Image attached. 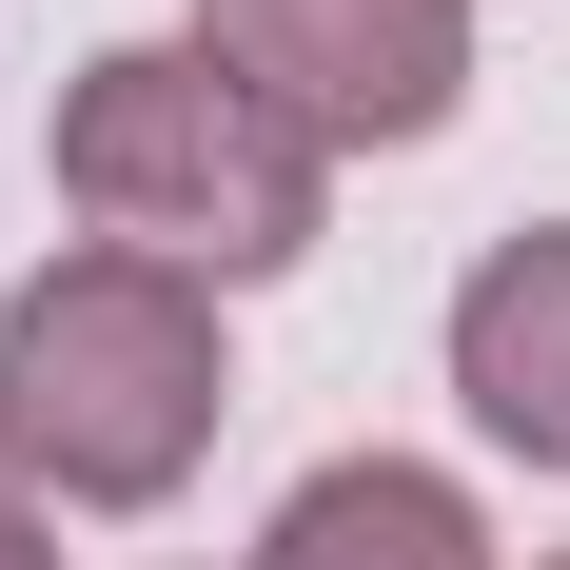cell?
<instances>
[{
    "label": "cell",
    "mask_w": 570,
    "mask_h": 570,
    "mask_svg": "<svg viewBox=\"0 0 570 570\" xmlns=\"http://www.w3.org/2000/svg\"><path fill=\"white\" fill-rule=\"evenodd\" d=\"M217 413H236V354H217L197 276L79 236V256H40L0 295V472L40 512H158L217 453Z\"/></svg>",
    "instance_id": "6da1fadb"
},
{
    "label": "cell",
    "mask_w": 570,
    "mask_h": 570,
    "mask_svg": "<svg viewBox=\"0 0 570 570\" xmlns=\"http://www.w3.org/2000/svg\"><path fill=\"white\" fill-rule=\"evenodd\" d=\"M59 197L99 217V256H158V276L236 295V276H295V256H315L335 158H315L217 40H118V59L59 79Z\"/></svg>",
    "instance_id": "7a4b0ae2"
},
{
    "label": "cell",
    "mask_w": 570,
    "mask_h": 570,
    "mask_svg": "<svg viewBox=\"0 0 570 570\" xmlns=\"http://www.w3.org/2000/svg\"><path fill=\"white\" fill-rule=\"evenodd\" d=\"M197 40H217L315 158L433 138V118L472 99V0H197Z\"/></svg>",
    "instance_id": "3957f363"
},
{
    "label": "cell",
    "mask_w": 570,
    "mask_h": 570,
    "mask_svg": "<svg viewBox=\"0 0 570 570\" xmlns=\"http://www.w3.org/2000/svg\"><path fill=\"white\" fill-rule=\"evenodd\" d=\"M453 394H472V433H492V453L570 472V217L492 236V256L453 276Z\"/></svg>",
    "instance_id": "277c9868"
},
{
    "label": "cell",
    "mask_w": 570,
    "mask_h": 570,
    "mask_svg": "<svg viewBox=\"0 0 570 570\" xmlns=\"http://www.w3.org/2000/svg\"><path fill=\"white\" fill-rule=\"evenodd\" d=\"M256 570H492V512H472L433 453H335V472L276 492Z\"/></svg>",
    "instance_id": "5b68a950"
},
{
    "label": "cell",
    "mask_w": 570,
    "mask_h": 570,
    "mask_svg": "<svg viewBox=\"0 0 570 570\" xmlns=\"http://www.w3.org/2000/svg\"><path fill=\"white\" fill-rule=\"evenodd\" d=\"M0 570H59V551H40V492H20V472H0Z\"/></svg>",
    "instance_id": "8992f818"
},
{
    "label": "cell",
    "mask_w": 570,
    "mask_h": 570,
    "mask_svg": "<svg viewBox=\"0 0 570 570\" xmlns=\"http://www.w3.org/2000/svg\"><path fill=\"white\" fill-rule=\"evenodd\" d=\"M551 570H570V551H551Z\"/></svg>",
    "instance_id": "52a82bcc"
}]
</instances>
